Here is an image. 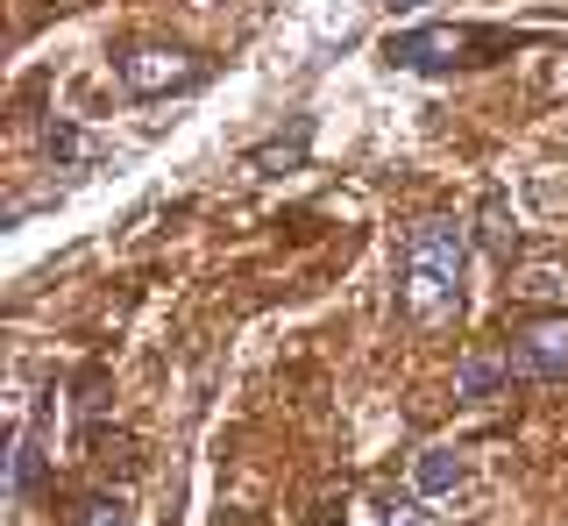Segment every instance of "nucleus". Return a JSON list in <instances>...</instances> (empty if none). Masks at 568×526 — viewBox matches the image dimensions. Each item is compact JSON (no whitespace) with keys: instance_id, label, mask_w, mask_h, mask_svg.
I'll return each mask as SVG.
<instances>
[{"instance_id":"11","label":"nucleus","mask_w":568,"mask_h":526,"mask_svg":"<svg viewBox=\"0 0 568 526\" xmlns=\"http://www.w3.org/2000/svg\"><path fill=\"white\" fill-rule=\"evenodd\" d=\"M50 156H64V164H71V156H85V135L71 129V121H50Z\"/></svg>"},{"instance_id":"6","label":"nucleus","mask_w":568,"mask_h":526,"mask_svg":"<svg viewBox=\"0 0 568 526\" xmlns=\"http://www.w3.org/2000/svg\"><path fill=\"white\" fill-rule=\"evenodd\" d=\"M462 477H469V463H462L455 448H419L413 455V490L419 498H448Z\"/></svg>"},{"instance_id":"1","label":"nucleus","mask_w":568,"mask_h":526,"mask_svg":"<svg viewBox=\"0 0 568 526\" xmlns=\"http://www.w3.org/2000/svg\"><path fill=\"white\" fill-rule=\"evenodd\" d=\"M462 263H469V235L462 221H419L405 242V313L419 327H440L448 313H462Z\"/></svg>"},{"instance_id":"2","label":"nucleus","mask_w":568,"mask_h":526,"mask_svg":"<svg viewBox=\"0 0 568 526\" xmlns=\"http://www.w3.org/2000/svg\"><path fill=\"white\" fill-rule=\"evenodd\" d=\"M206 79V58L200 50H178V43H142L121 58V93L135 100H164V93H185V85Z\"/></svg>"},{"instance_id":"10","label":"nucleus","mask_w":568,"mask_h":526,"mask_svg":"<svg viewBox=\"0 0 568 526\" xmlns=\"http://www.w3.org/2000/svg\"><path fill=\"white\" fill-rule=\"evenodd\" d=\"M71 526H129V505H121V498H85Z\"/></svg>"},{"instance_id":"9","label":"nucleus","mask_w":568,"mask_h":526,"mask_svg":"<svg viewBox=\"0 0 568 526\" xmlns=\"http://www.w3.org/2000/svg\"><path fill=\"white\" fill-rule=\"evenodd\" d=\"M36 477H43V455H36V434H22V442H14V469H8V490H14V498H29V490H36Z\"/></svg>"},{"instance_id":"12","label":"nucleus","mask_w":568,"mask_h":526,"mask_svg":"<svg viewBox=\"0 0 568 526\" xmlns=\"http://www.w3.org/2000/svg\"><path fill=\"white\" fill-rule=\"evenodd\" d=\"M384 526H434V513H426V498H405L384 513Z\"/></svg>"},{"instance_id":"13","label":"nucleus","mask_w":568,"mask_h":526,"mask_svg":"<svg viewBox=\"0 0 568 526\" xmlns=\"http://www.w3.org/2000/svg\"><path fill=\"white\" fill-rule=\"evenodd\" d=\"M390 8H398V14H413V8H426V0H390Z\"/></svg>"},{"instance_id":"7","label":"nucleus","mask_w":568,"mask_h":526,"mask_svg":"<svg viewBox=\"0 0 568 526\" xmlns=\"http://www.w3.org/2000/svg\"><path fill=\"white\" fill-rule=\"evenodd\" d=\"M313 150V121H292V135H277V143L248 150V171H263V179H284V171H298Z\"/></svg>"},{"instance_id":"8","label":"nucleus","mask_w":568,"mask_h":526,"mask_svg":"<svg viewBox=\"0 0 568 526\" xmlns=\"http://www.w3.org/2000/svg\"><path fill=\"white\" fill-rule=\"evenodd\" d=\"M505 371H511V356H490V348H476L469 363H462V377H455V392L462 398H490L497 384H505Z\"/></svg>"},{"instance_id":"4","label":"nucleus","mask_w":568,"mask_h":526,"mask_svg":"<svg viewBox=\"0 0 568 526\" xmlns=\"http://www.w3.org/2000/svg\"><path fill=\"white\" fill-rule=\"evenodd\" d=\"M511 371L519 377H568V313H532L511 335Z\"/></svg>"},{"instance_id":"3","label":"nucleus","mask_w":568,"mask_h":526,"mask_svg":"<svg viewBox=\"0 0 568 526\" xmlns=\"http://www.w3.org/2000/svg\"><path fill=\"white\" fill-rule=\"evenodd\" d=\"M490 43L476 29H455V22H434V29H413V37H390L384 58L405 64V72H440V64H469V50Z\"/></svg>"},{"instance_id":"5","label":"nucleus","mask_w":568,"mask_h":526,"mask_svg":"<svg viewBox=\"0 0 568 526\" xmlns=\"http://www.w3.org/2000/svg\"><path fill=\"white\" fill-rule=\"evenodd\" d=\"M476 242H484L497 263H511V250H519V214H511L505 192H484V214H476Z\"/></svg>"}]
</instances>
